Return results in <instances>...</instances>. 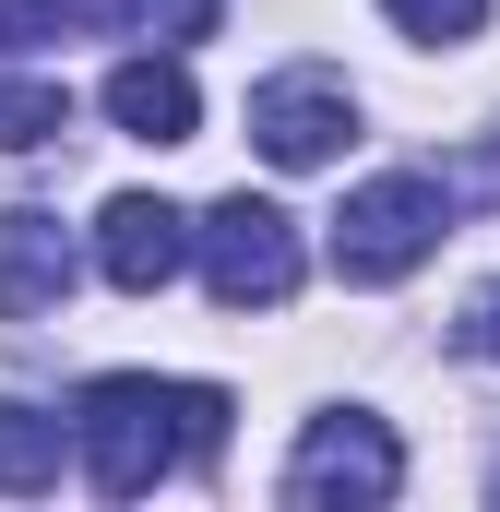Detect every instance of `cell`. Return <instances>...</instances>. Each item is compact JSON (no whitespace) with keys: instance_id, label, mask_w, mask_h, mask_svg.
<instances>
[{"instance_id":"6da1fadb","label":"cell","mask_w":500,"mask_h":512,"mask_svg":"<svg viewBox=\"0 0 500 512\" xmlns=\"http://www.w3.org/2000/svg\"><path fill=\"white\" fill-rule=\"evenodd\" d=\"M72 441H84V477L108 501H143L155 477L227 453V393L215 382H155V370H108L72 405Z\"/></svg>"},{"instance_id":"7a4b0ae2","label":"cell","mask_w":500,"mask_h":512,"mask_svg":"<svg viewBox=\"0 0 500 512\" xmlns=\"http://www.w3.org/2000/svg\"><path fill=\"white\" fill-rule=\"evenodd\" d=\"M441 239H453L441 167H381V179L346 191V215H334V274L346 286H393V274H417Z\"/></svg>"},{"instance_id":"3957f363","label":"cell","mask_w":500,"mask_h":512,"mask_svg":"<svg viewBox=\"0 0 500 512\" xmlns=\"http://www.w3.org/2000/svg\"><path fill=\"white\" fill-rule=\"evenodd\" d=\"M191 251H203V286H215V310H286L298 298V215L286 203H262V191H227L203 227H191Z\"/></svg>"},{"instance_id":"277c9868","label":"cell","mask_w":500,"mask_h":512,"mask_svg":"<svg viewBox=\"0 0 500 512\" xmlns=\"http://www.w3.org/2000/svg\"><path fill=\"white\" fill-rule=\"evenodd\" d=\"M393 489H405V453H393V429L358 417V405L310 417L298 453H286V501H298V512H381Z\"/></svg>"},{"instance_id":"5b68a950","label":"cell","mask_w":500,"mask_h":512,"mask_svg":"<svg viewBox=\"0 0 500 512\" xmlns=\"http://www.w3.org/2000/svg\"><path fill=\"white\" fill-rule=\"evenodd\" d=\"M250 143H262L274 167H334V155L358 143V96H346V72L298 60V72L250 84Z\"/></svg>"},{"instance_id":"8992f818","label":"cell","mask_w":500,"mask_h":512,"mask_svg":"<svg viewBox=\"0 0 500 512\" xmlns=\"http://www.w3.org/2000/svg\"><path fill=\"white\" fill-rule=\"evenodd\" d=\"M179 262H191V215H179V203H155V191H120V203L96 215V274H108L120 298H155V286H179Z\"/></svg>"},{"instance_id":"52a82bcc","label":"cell","mask_w":500,"mask_h":512,"mask_svg":"<svg viewBox=\"0 0 500 512\" xmlns=\"http://www.w3.org/2000/svg\"><path fill=\"white\" fill-rule=\"evenodd\" d=\"M72 274H84V262H72V227H60L48 203H12V215H0V310H12V322H48V310L72 298Z\"/></svg>"},{"instance_id":"ba28073f","label":"cell","mask_w":500,"mask_h":512,"mask_svg":"<svg viewBox=\"0 0 500 512\" xmlns=\"http://www.w3.org/2000/svg\"><path fill=\"white\" fill-rule=\"evenodd\" d=\"M108 120H120L131 143H191V131H203V96H191L179 60H120V72H108Z\"/></svg>"},{"instance_id":"9c48e42d","label":"cell","mask_w":500,"mask_h":512,"mask_svg":"<svg viewBox=\"0 0 500 512\" xmlns=\"http://www.w3.org/2000/svg\"><path fill=\"white\" fill-rule=\"evenodd\" d=\"M60 441H72V417L0 393V489H12V501H24V489H60Z\"/></svg>"},{"instance_id":"30bf717a","label":"cell","mask_w":500,"mask_h":512,"mask_svg":"<svg viewBox=\"0 0 500 512\" xmlns=\"http://www.w3.org/2000/svg\"><path fill=\"white\" fill-rule=\"evenodd\" d=\"M60 131H72V96L60 84H0V143L12 155H48Z\"/></svg>"},{"instance_id":"8fae6325","label":"cell","mask_w":500,"mask_h":512,"mask_svg":"<svg viewBox=\"0 0 500 512\" xmlns=\"http://www.w3.org/2000/svg\"><path fill=\"white\" fill-rule=\"evenodd\" d=\"M405 36H429V48H465L477 24H489V0H381Z\"/></svg>"},{"instance_id":"7c38bea8","label":"cell","mask_w":500,"mask_h":512,"mask_svg":"<svg viewBox=\"0 0 500 512\" xmlns=\"http://www.w3.org/2000/svg\"><path fill=\"white\" fill-rule=\"evenodd\" d=\"M131 12H143V0H48L60 36H131Z\"/></svg>"},{"instance_id":"4fadbf2b","label":"cell","mask_w":500,"mask_h":512,"mask_svg":"<svg viewBox=\"0 0 500 512\" xmlns=\"http://www.w3.org/2000/svg\"><path fill=\"white\" fill-rule=\"evenodd\" d=\"M465 358H489V370H500V274L465 298Z\"/></svg>"},{"instance_id":"5bb4252c","label":"cell","mask_w":500,"mask_h":512,"mask_svg":"<svg viewBox=\"0 0 500 512\" xmlns=\"http://www.w3.org/2000/svg\"><path fill=\"white\" fill-rule=\"evenodd\" d=\"M36 36H48V0H0V60H24Z\"/></svg>"},{"instance_id":"9a60e30c","label":"cell","mask_w":500,"mask_h":512,"mask_svg":"<svg viewBox=\"0 0 500 512\" xmlns=\"http://www.w3.org/2000/svg\"><path fill=\"white\" fill-rule=\"evenodd\" d=\"M215 24V0H167V36H203Z\"/></svg>"}]
</instances>
